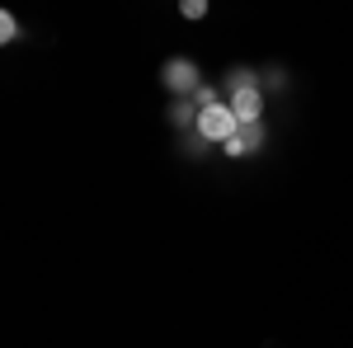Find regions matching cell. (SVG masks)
<instances>
[{"mask_svg": "<svg viewBox=\"0 0 353 348\" xmlns=\"http://www.w3.org/2000/svg\"><path fill=\"white\" fill-rule=\"evenodd\" d=\"M161 81H165V90L174 94V99H184V94H198V66H193L189 57H170L161 66Z\"/></svg>", "mask_w": 353, "mask_h": 348, "instance_id": "7a4b0ae2", "label": "cell"}, {"mask_svg": "<svg viewBox=\"0 0 353 348\" xmlns=\"http://www.w3.org/2000/svg\"><path fill=\"white\" fill-rule=\"evenodd\" d=\"M193 104H198V108H212V104H221V99H217V90H212V85H198Z\"/></svg>", "mask_w": 353, "mask_h": 348, "instance_id": "52a82bcc", "label": "cell"}, {"mask_svg": "<svg viewBox=\"0 0 353 348\" xmlns=\"http://www.w3.org/2000/svg\"><path fill=\"white\" fill-rule=\"evenodd\" d=\"M259 146H264V123H245L221 151H226V156H250V151H259Z\"/></svg>", "mask_w": 353, "mask_h": 348, "instance_id": "3957f363", "label": "cell"}, {"mask_svg": "<svg viewBox=\"0 0 353 348\" xmlns=\"http://www.w3.org/2000/svg\"><path fill=\"white\" fill-rule=\"evenodd\" d=\"M241 132V118L231 113V104H212V108H198V136L212 141V146H226L231 136Z\"/></svg>", "mask_w": 353, "mask_h": 348, "instance_id": "6da1fadb", "label": "cell"}, {"mask_svg": "<svg viewBox=\"0 0 353 348\" xmlns=\"http://www.w3.org/2000/svg\"><path fill=\"white\" fill-rule=\"evenodd\" d=\"M179 10H184V19H203V14H208V5H203V0H184Z\"/></svg>", "mask_w": 353, "mask_h": 348, "instance_id": "9c48e42d", "label": "cell"}, {"mask_svg": "<svg viewBox=\"0 0 353 348\" xmlns=\"http://www.w3.org/2000/svg\"><path fill=\"white\" fill-rule=\"evenodd\" d=\"M226 90H231V94H241V90H259V81H254V71H245V66H236V71L226 76Z\"/></svg>", "mask_w": 353, "mask_h": 348, "instance_id": "8992f818", "label": "cell"}, {"mask_svg": "<svg viewBox=\"0 0 353 348\" xmlns=\"http://www.w3.org/2000/svg\"><path fill=\"white\" fill-rule=\"evenodd\" d=\"M19 38V24H14V14H5L0 19V43H14Z\"/></svg>", "mask_w": 353, "mask_h": 348, "instance_id": "ba28073f", "label": "cell"}, {"mask_svg": "<svg viewBox=\"0 0 353 348\" xmlns=\"http://www.w3.org/2000/svg\"><path fill=\"white\" fill-rule=\"evenodd\" d=\"M170 123H174V127H198V104H193V99H174V104H170Z\"/></svg>", "mask_w": 353, "mask_h": 348, "instance_id": "5b68a950", "label": "cell"}, {"mask_svg": "<svg viewBox=\"0 0 353 348\" xmlns=\"http://www.w3.org/2000/svg\"><path fill=\"white\" fill-rule=\"evenodd\" d=\"M226 104H231V113L241 118V127H245V123H259V113H264V94H259V90H241V94H231Z\"/></svg>", "mask_w": 353, "mask_h": 348, "instance_id": "277c9868", "label": "cell"}]
</instances>
